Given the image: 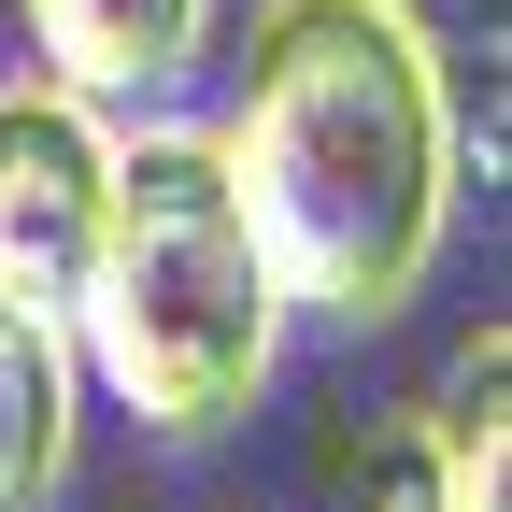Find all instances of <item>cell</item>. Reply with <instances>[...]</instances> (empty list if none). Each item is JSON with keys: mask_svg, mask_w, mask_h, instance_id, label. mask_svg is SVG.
Segmentation results:
<instances>
[{"mask_svg": "<svg viewBox=\"0 0 512 512\" xmlns=\"http://www.w3.org/2000/svg\"><path fill=\"white\" fill-rule=\"evenodd\" d=\"M100 200H114V128L86 86H15L0 100V299L72 328L86 256H100Z\"/></svg>", "mask_w": 512, "mask_h": 512, "instance_id": "cell-3", "label": "cell"}, {"mask_svg": "<svg viewBox=\"0 0 512 512\" xmlns=\"http://www.w3.org/2000/svg\"><path fill=\"white\" fill-rule=\"evenodd\" d=\"M72 342L157 441L242 427L256 384L285 370V285L256 256L242 200H228L214 128H128L114 143V200H100Z\"/></svg>", "mask_w": 512, "mask_h": 512, "instance_id": "cell-2", "label": "cell"}, {"mask_svg": "<svg viewBox=\"0 0 512 512\" xmlns=\"http://www.w3.org/2000/svg\"><path fill=\"white\" fill-rule=\"evenodd\" d=\"M72 399H86V356L72 328L0 299V512H43L57 470H72Z\"/></svg>", "mask_w": 512, "mask_h": 512, "instance_id": "cell-5", "label": "cell"}, {"mask_svg": "<svg viewBox=\"0 0 512 512\" xmlns=\"http://www.w3.org/2000/svg\"><path fill=\"white\" fill-rule=\"evenodd\" d=\"M15 15H29V57L86 100H143L214 43V0H15Z\"/></svg>", "mask_w": 512, "mask_h": 512, "instance_id": "cell-4", "label": "cell"}, {"mask_svg": "<svg viewBox=\"0 0 512 512\" xmlns=\"http://www.w3.org/2000/svg\"><path fill=\"white\" fill-rule=\"evenodd\" d=\"M427 456H441V512H512V328H484L441 370Z\"/></svg>", "mask_w": 512, "mask_h": 512, "instance_id": "cell-6", "label": "cell"}, {"mask_svg": "<svg viewBox=\"0 0 512 512\" xmlns=\"http://www.w3.org/2000/svg\"><path fill=\"white\" fill-rule=\"evenodd\" d=\"M356 512H441V456H427V413H399L356 470Z\"/></svg>", "mask_w": 512, "mask_h": 512, "instance_id": "cell-7", "label": "cell"}, {"mask_svg": "<svg viewBox=\"0 0 512 512\" xmlns=\"http://www.w3.org/2000/svg\"><path fill=\"white\" fill-rule=\"evenodd\" d=\"M285 313L384 328L456 228V72L413 0H256L214 128Z\"/></svg>", "mask_w": 512, "mask_h": 512, "instance_id": "cell-1", "label": "cell"}]
</instances>
